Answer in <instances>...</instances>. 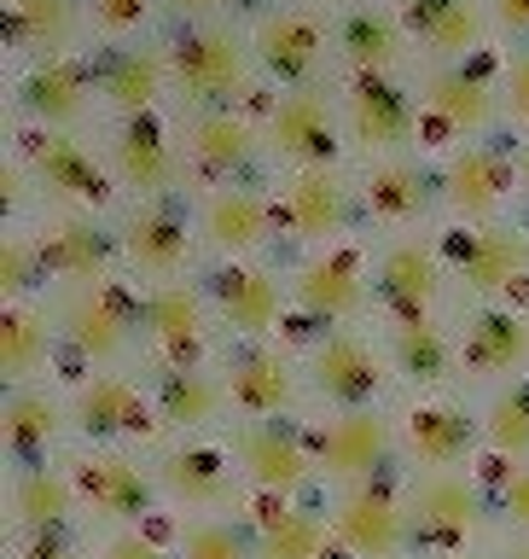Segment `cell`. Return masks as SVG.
Here are the masks:
<instances>
[{"mask_svg": "<svg viewBox=\"0 0 529 559\" xmlns=\"http://www.w3.org/2000/svg\"><path fill=\"white\" fill-rule=\"evenodd\" d=\"M169 70H175V87H181L192 105H221V99H233L239 82H244V41L227 29H192L175 41Z\"/></svg>", "mask_w": 529, "mask_h": 559, "instance_id": "1", "label": "cell"}, {"mask_svg": "<svg viewBox=\"0 0 529 559\" xmlns=\"http://www.w3.org/2000/svg\"><path fill=\"white\" fill-rule=\"evenodd\" d=\"M268 134H274V146L303 169H326L332 152H338V129H332V111H326L321 87H291V94L274 105Z\"/></svg>", "mask_w": 529, "mask_h": 559, "instance_id": "2", "label": "cell"}, {"mask_svg": "<svg viewBox=\"0 0 529 559\" xmlns=\"http://www.w3.org/2000/svg\"><path fill=\"white\" fill-rule=\"evenodd\" d=\"M64 332H70V344H76L82 356L111 361L134 332V304L117 286H82L64 304Z\"/></svg>", "mask_w": 529, "mask_h": 559, "instance_id": "3", "label": "cell"}, {"mask_svg": "<svg viewBox=\"0 0 529 559\" xmlns=\"http://www.w3.org/2000/svg\"><path fill=\"white\" fill-rule=\"evenodd\" d=\"M321 52H326V35L309 12H274L268 24L256 29V59L274 82L286 87H309V76L321 70Z\"/></svg>", "mask_w": 529, "mask_h": 559, "instance_id": "4", "label": "cell"}, {"mask_svg": "<svg viewBox=\"0 0 529 559\" xmlns=\"http://www.w3.org/2000/svg\"><path fill=\"white\" fill-rule=\"evenodd\" d=\"M471 531H478V496H471L460 478L436 472V478H425L413 489V536L425 542V548L448 554V548H460Z\"/></svg>", "mask_w": 529, "mask_h": 559, "instance_id": "5", "label": "cell"}, {"mask_svg": "<svg viewBox=\"0 0 529 559\" xmlns=\"http://www.w3.org/2000/svg\"><path fill=\"white\" fill-rule=\"evenodd\" d=\"M29 164H35V175H41V187H52L70 204H105L111 199L99 157L70 134H35L29 140Z\"/></svg>", "mask_w": 529, "mask_h": 559, "instance_id": "6", "label": "cell"}, {"mask_svg": "<svg viewBox=\"0 0 529 559\" xmlns=\"http://www.w3.org/2000/svg\"><path fill=\"white\" fill-rule=\"evenodd\" d=\"M349 129L366 152H396L413 134V99L408 87H396L390 76H361V87L349 94Z\"/></svg>", "mask_w": 529, "mask_h": 559, "instance_id": "7", "label": "cell"}, {"mask_svg": "<svg viewBox=\"0 0 529 559\" xmlns=\"http://www.w3.org/2000/svg\"><path fill=\"white\" fill-rule=\"evenodd\" d=\"M35 257H41V274L82 280V286H105V269H111V245H105V234L94 222H76V216L41 227Z\"/></svg>", "mask_w": 529, "mask_h": 559, "instance_id": "8", "label": "cell"}, {"mask_svg": "<svg viewBox=\"0 0 529 559\" xmlns=\"http://www.w3.org/2000/svg\"><path fill=\"white\" fill-rule=\"evenodd\" d=\"M454 274L466 280L471 292H506L524 274V239L513 227H478V234H460L448 245Z\"/></svg>", "mask_w": 529, "mask_h": 559, "instance_id": "9", "label": "cell"}, {"mask_svg": "<svg viewBox=\"0 0 529 559\" xmlns=\"http://www.w3.org/2000/svg\"><path fill=\"white\" fill-rule=\"evenodd\" d=\"M378 361L373 349H366L361 338H326L321 349H314V384H321V396H332L338 408H366V402L378 396Z\"/></svg>", "mask_w": 529, "mask_h": 559, "instance_id": "10", "label": "cell"}, {"mask_svg": "<svg viewBox=\"0 0 529 559\" xmlns=\"http://www.w3.org/2000/svg\"><path fill=\"white\" fill-rule=\"evenodd\" d=\"M384 454H390V431H384V419L366 414V408L338 414L321 437V466L332 478H366Z\"/></svg>", "mask_w": 529, "mask_h": 559, "instance_id": "11", "label": "cell"}, {"mask_svg": "<svg viewBox=\"0 0 529 559\" xmlns=\"http://www.w3.org/2000/svg\"><path fill=\"white\" fill-rule=\"evenodd\" d=\"M378 292H384V304H390L396 314V326H408V321H425V309H431V297H436V262L425 245H390L378 262Z\"/></svg>", "mask_w": 529, "mask_h": 559, "instance_id": "12", "label": "cell"}, {"mask_svg": "<svg viewBox=\"0 0 529 559\" xmlns=\"http://www.w3.org/2000/svg\"><path fill=\"white\" fill-rule=\"evenodd\" d=\"M401 524H408V513L396 507L390 489H356V496L338 507V536L366 559L396 554L401 548Z\"/></svg>", "mask_w": 529, "mask_h": 559, "instance_id": "13", "label": "cell"}, {"mask_svg": "<svg viewBox=\"0 0 529 559\" xmlns=\"http://www.w3.org/2000/svg\"><path fill=\"white\" fill-rule=\"evenodd\" d=\"M524 356H529V326H524V314H513V309H483V314H471V321H466V367H471L478 379L513 373Z\"/></svg>", "mask_w": 529, "mask_h": 559, "instance_id": "14", "label": "cell"}, {"mask_svg": "<svg viewBox=\"0 0 529 559\" xmlns=\"http://www.w3.org/2000/svg\"><path fill=\"white\" fill-rule=\"evenodd\" d=\"M146 326L157 349L175 361V367H192L199 361V344H204V321H199V297L187 286H157L146 297Z\"/></svg>", "mask_w": 529, "mask_h": 559, "instance_id": "15", "label": "cell"}, {"mask_svg": "<svg viewBox=\"0 0 529 559\" xmlns=\"http://www.w3.org/2000/svg\"><path fill=\"white\" fill-rule=\"evenodd\" d=\"M76 484H82V496L94 501L99 513H111V519H140L152 507V489H146V478H140V466L117 461V454H94V461H82Z\"/></svg>", "mask_w": 529, "mask_h": 559, "instance_id": "16", "label": "cell"}, {"mask_svg": "<svg viewBox=\"0 0 529 559\" xmlns=\"http://www.w3.org/2000/svg\"><path fill=\"white\" fill-rule=\"evenodd\" d=\"M99 87L117 111L146 117V105L164 94V59H157L152 47H117V52H105V64H99Z\"/></svg>", "mask_w": 529, "mask_h": 559, "instance_id": "17", "label": "cell"}, {"mask_svg": "<svg viewBox=\"0 0 529 559\" xmlns=\"http://www.w3.org/2000/svg\"><path fill=\"white\" fill-rule=\"evenodd\" d=\"M7 35L17 52H35L47 64L76 35V0H7Z\"/></svg>", "mask_w": 529, "mask_h": 559, "instance_id": "18", "label": "cell"}, {"mask_svg": "<svg viewBox=\"0 0 529 559\" xmlns=\"http://www.w3.org/2000/svg\"><path fill=\"white\" fill-rule=\"evenodd\" d=\"M239 461L251 466L256 484H268V489H297L309 478V454H303V443H297V431H286V426L239 431Z\"/></svg>", "mask_w": 529, "mask_h": 559, "instance_id": "19", "label": "cell"}, {"mask_svg": "<svg viewBox=\"0 0 529 559\" xmlns=\"http://www.w3.org/2000/svg\"><path fill=\"white\" fill-rule=\"evenodd\" d=\"M76 414H82V426L94 431V437H146L152 431L146 402H140V391H134V384H122V379L82 384Z\"/></svg>", "mask_w": 529, "mask_h": 559, "instance_id": "20", "label": "cell"}, {"mask_svg": "<svg viewBox=\"0 0 529 559\" xmlns=\"http://www.w3.org/2000/svg\"><path fill=\"white\" fill-rule=\"evenodd\" d=\"M122 245H129V262L140 274H175L187 262V222L175 216V210L152 204V210H140V216L129 222Z\"/></svg>", "mask_w": 529, "mask_h": 559, "instance_id": "21", "label": "cell"}, {"mask_svg": "<svg viewBox=\"0 0 529 559\" xmlns=\"http://www.w3.org/2000/svg\"><path fill=\"white\" fill-rule=\"evenodd\" d=\"M513 187V164L489 146H466L448 164V204L466 210V216H483V210L501 204V192Z\"/></svg>", "mask_w": 529, "mask_h": 559, "instance_id": "22", "label": "cell"}, {"mask_svg": "<svg viewBox=\"0 0 529 559\" xmlns=\"http://www.w3.org/2000/svg\"><path fill=\"white\" fill-rule=\"evenodd\" d=\"M297 297H303L309 314L321 321H344V314L361 309V269L356 257H321L297 274Z\"/></svg>", "mask_w": 529, "mask_h": 559, "instance_id": "23", "label": "cell"}, {"mask_svg": "<svg viewBox=\"0 0 529 559\" xmlns=\"http://www.w3.org/2000/svg\"><path fill=\"white\" fill-rule=\"evenodd\" d=\"M24 111H35L41 122H76L87 111V70L47 59L24 76Z\"/></svg>", "mask_w": 529, "mask_h": 559, "instance_id": "24", "label": "cell"}, {"mask_svg": "<svg viewBox=\"0 0 529 559\" xmlns=\"http://www.w3.org/2000/svg\"><path fill=\"white\" fill-rule=\"evenodd\" d=\"M227 396H233L244 414H279L291 402L286 361L268 356V349H244V356H233V367H227Z\"/></svg>", "mask_w": 529, "mask_h": 559, "instance_id": "25", "label": "cell"}, {"mask_svg": "<svg viewBox=\"0 0 529 559\" xmlns=\"http://www.w3.org/2000/svg\"><path fill=\"white\" fill-rule=\"evenodd\" d=\"M401 12H408V29L431 52H466V47H478V35H483V17L471 0H408Z\"/></svg>", "mask_w": 529, "mask_h": 559, "instance_id": "26", "label": "cell"}, {"mask_svg": "<svg viewBox=\"0 0 529 559\" xmlns=\"http://www.w3.org/2000/svg\"><path fill=\"white\" fill-rule=\"evenodd\" d=\"M117 169L122 181L140 187V192H157L175 175V157H169V140L152 117H129L117 129Z\"/></svg>", "mask_w": 529, "mask_h": 559, "instance_id": "27", "label": "cell"}, {"mask_svg": "<svg viewBox=\"0 0 529 559\" xmlns=\"http://www.w3.org/2000/svg\"><path fill=\"white\" fill-rule=\"evenodd\" d=\"M187 146L209 175H233L239 164H251L256 134H251V122H239L233 111H199L187 129Z\"/></svg>", "mask_w": 529, "mask_h": 559, "instance_id": "28", "label": "cell"}, {"mask_svg": "<svg viewBox=\"0 0 529 559\" xmlns=\"http://www.w3.org/2000/svg\"><path fill=\"white\" fill-rule=\"evenodd\" d=\"M286 216L303 239H326L344 227V181L332 169H303L291 181V199H286Z\"/></svg>", "mask_w": 529, "mask_h": 559, "instance_id": "29", "label": "cell"}, {"mask_svg": "<svg viewBox=\"0 0 529 559\" xmlns=\"http://www.w3.org/2000/svg\"><path fill=\"white\" fill-rule=\"evenodd\" d=\"M216 309L239 332H268L274 309H279V292H274V280L262 269H221L216 274Z\"/></svg>", "mask_w": 529, "mask_h": 559, "instance_id": "30", "label": "cell"}, {"mask_svg": "<svg viewBox=\"0 0 529 559\" xmlns=\"http://www.w3.org/2000/svg\"><path fill=\"white\" fill-rule=\"evenodd\" d=\"M338 47H344V59L356 64L361 76H384V70L396 64V52H401V29L384 12H373V7H356L338 24Z\"/></svg>", "mask_w": 529, "mask_h": 559, "instance_id": "31", "label": "cell"}, {"mask_svg": "<svg viewBox=\"0 0 529 559\" xmlns=\"http://www.w3.org/2000/svg\"><path fill=\"white\" fill-rule=\"evenodd\" d=\"M408 443L425 466H454L471 454V419L448 402H431V408H413L408 419Z\"/></svg>", "mask_w": 529, "mask_h": 559, "instance_id": "32", "label": "cell"}, {"mask_svg": "<svg viewBox=\"0 0 529 559\" xmlns=\"http://www.w3.org/2000/svg\"><path fill=\"white\" fill-rule=\"evenodd\" d=\"M164 484L187 507H227L233 501V478H227L216 449H175L164 461Z\"/></svg>", "mask_w": 529, "mask_h": 559, "instance_id": "33", "label": "cell"}, {"mask_svg": "<svg viewBox=\"0 0 529 559\" xmlns=\"http://www.w3.org/2000/svg\"><path fill=\"white\" fill-rule=\"evenodd\" d=\"M425 99L448 129H483V122L495 117V87L483 76H471V70H436Z\"/></svg>", "mask_w": 529, "mask_h": 559, "instance_id": "34", "label": "cell"}, {"mask_svg": "<svg viewBox=\"0 0 529 559\" xmlns=\"http://www.w3.org/2000/svg\"><path fill=\"white\" fill-rule=\"evenodd\" d=\"M204 234L216 239L221 251H251V245H262V234H268V204L244 187H227L204 210Z\"/></svg>", "mask_w": 529, "mask_h": 559, "instance_id": "35", "label": "cell"}, {"mask_svg": "<svg viewBox=\"0 0 529 559\" xmlns=\"http://www.w3.org/2000/svg\"><path fill=\"white\" fill-rule=\"evenodd\" d=\"M0 431H7V449L17 454V461H35L52 431H59V408H52V396L41 391H17L7 408H0Z\"/></svg>", "mask_w": 529, "mask_h": 559, "instance_id": "36", "label": "cell"}, {"mask_svg": "<svg viewBox=\"0 0 529 559\" xmlns=\"http://www.w3.org/2000/svg\"><path fill=\"white\" fill-rule=\"evenodd\" d=\"M47 361V321L35 309H7L0 314V367L7 379H29Z\"/></svg>", "mask_w": 529, "mask_h": 559, "instance_id": "37", "label": "cell"}, {"mask_svg": "<svg viewBox=\"0 0 529 559\" xmlns=\"http://www.w3.org/2000/svg\"><path fill=\"white\" fill-rule=\"evenodd\" d=\"M256 559H321V524L297 507H279L256 531Z\"/></svg>", "mask_w": 529, "mask_h": 559, "instance_id": "38", "label": "cell"}, {"mask_svg": "<svg viewBox=\"0 0 529 559\" xmlns=\"http://www.w3.org/2000/svg\"><path fill=\"white\" fill-rule=\"evenodd\" d=\"M216 384H209L204 373H192V367H169L164 379H157V408H164V419H175V426H204L209 414H216Z\"/></svg>", "mask_w": 529, "mask_h": 559, "instance_id": "39", "label": "cell"}, {"mask_svg": "<svg viewBox=\"0 0 529 559\" xmlns=\"http://www.w3.org/2000/svg\"><path fill=\"white\" fill-rule=\"evenodd\" d=\"M366 204H373V216H384V222H413L419 210H425V175L408 169V164H384V169H373V181H366Z\"/></svg>", "mask_w": 529, "mask_h": 559, "instance_id": "40", "label": "cell"}, {"mask_svg": "<svg viewBox=\"0 0 529 559\" xmlns=\"http://www.w3.org/2000/svg\"><path fill=\"white\" fill-rule=\"evenodd\" d=\"M12 507H17L24 524H35V531L64 524L70 519V484L59 478V472H47V466H29L24 478H17V489H12Z\"/></svg>", "mask_w": 529, "mask_h": 559, "instance_id": "41", "label": "cell"}, {"mask_svg": "<svg viewBox=\"0 0 529 559\" xmlns=\"http://www.w3.org/2000/svg\"><path fill=\"white\" fill-rule=\"evenodd\" d=\"M396 367L413 384H443L448 379V344L431 321H408L396 326Z\"/></svg>", "mask_w": 529, "mask_h": 559, "instance_id": "42", "label": "cell"}, {"mask_svg": "<svg viewBox=\"0 0 529 559\" xmlns=\"http://www.w3.org/2000/svg\"><path fill=\"white\" fill-rule=\"evenodd\" d=\"M489 437L501 454H529V384H513L489 402Z\"/></svg>", "mask_w": 529, "mask_h": 559, "instance_id": "43", "label": "cell"}, {"mask_svg": "<svg viewBox=\"0 0 529 559\" xmlns=\"http://www.w3.org/2000/svg\"><path fill=\"white\" fill-rule=\"evenodd\" d=\"M181 554L187 559H244V542L233 536V524H187L181 531Z\"/></svg>", "mask_w": 529, "mask_h": 559, "instance_id": "44", "label": "cell"}, {"mask_svg": "<svg viewBox=\"0 0 529 559\" xmlns=\"http://www.w3.org/2000/svg\"><path fill=\"white\" fill-rule=\"evenodd\" d=\"M35 245H24V239H7L0 245V292L7 297H24L29 286H35Z\"/></svg>", "mask_w": 529, "mask_h": 559, "instance_id": "45", "label": "cell"}, {"mask_svg": "<svg viewBox=\"0 0 529 559\" xmlns=\"http://www.w3.org/2000/svg\"><path fill=\"white\" fill-rule=\"evenodd\" d=\"M87 7H94V24H99V29L122 35V29H134L140 17H146L152 0H87Z\"/></svg>", "mask_w": 529, "mask_h": 559, "instance_id": "46", "label": "cell"}, {"mask_svg": "<svg viewBox=\"0 0 529 559\" xmlns=\"http://www.w3.org/2000/svg\"><path fill=\"white\" fill-rule=\"evenodd\" d=\"M506 99H513V111L529 122V47L513 52V64H506Z\"/></svg>", "mask_w": 529, "mask_h": 559, "instance_id": "47", "label": "cell"}, {"mask_svg": "<svg viewBox=\"0 0 529 559\" xmlns=\"http://www.w3.org/2000/svg\"><path fill=\"white\" fill-rule=\"evenodd\" d=\"M495 17H501V29L513 35V41L529 47V0H495Z\"/></svg>", "mask_w": 529, "mask_h": 559, "instance_id": "48", "label": "cell"}, {"mask_svg": "<svg viewBox=\"0 0 529 559\" xmlns=\"http://www.w3.org/2000/svg\"><path fill=\"white\" fill-rule=\"evenodd\" d=\"M501 501H506V513H513L518 524H529V472H513V478L501 484Z\"/></svg>", "mask_w": 529, "mask_h": 559, "instance_id": "49", "label": "cell"}, {"mask_svg": "<svg viewBox=\"0 0 529 559\" xmlns=\"http://www.w3.org/2000/svg\"><path fill=\"white\" fill-rule=\"evenodd\" d=\"M105 559H164V554H157L146 536H117L111 548H105Z\"/></svg>", "mask_w": 529, "mask_h": 559, "instance_id": "50", "label": "cell"}, {"mask_svg": "<svg viewBox=\"0 0 529 559\" xmlns=\"http://www.w3.org/2000/svg\"><path fill=\"white\" fill-rule=\"evenodd\" d=\"M169 7H175V12H187V17H204V12H216L221 0H169Z\"/></svg>", "mask_w": 529, "mask_h": 559, "instance_id": "51", "label": "cell"}, {"mask_svg": "<svg viewBox=\"0 0 529 559\" xmlns=\"http://www.w3.org/2000/svg\"><path fill=\"white\" fill-rule=\"evenodd\" d=\"M29 559H70V554H64V548H35Z\"/></svg>", "mask_w": 529, "mask_h": 559, "instance_id": "52", "label": "cell"}, {"mask_svg": "<svg viewBox=\"0 0 529 559\" xmlns=\"http://www.w3.org/2000/svg\"><path fill=\"white\" fill-rule=\"evenodd\" d=\"M524 181H529V152H524Z\"/></svg>", "mask_w": 529, "mask_h": 559, "instance_id": "53", "label": "cell"}, {"mask_svg": "<svg viewBox=\"0 0 529 559\" xmlns=\"http://www.w3.org/2000/svg\"><path fill=\"white\" fill-rule=\"evenodd\" d=\"M513 559H529V548H518V554H513Z\"/></svg>", "mask_w": 529, "mask_h": 559, "instance_id": "54", "label": "cell"}]
</instances>
